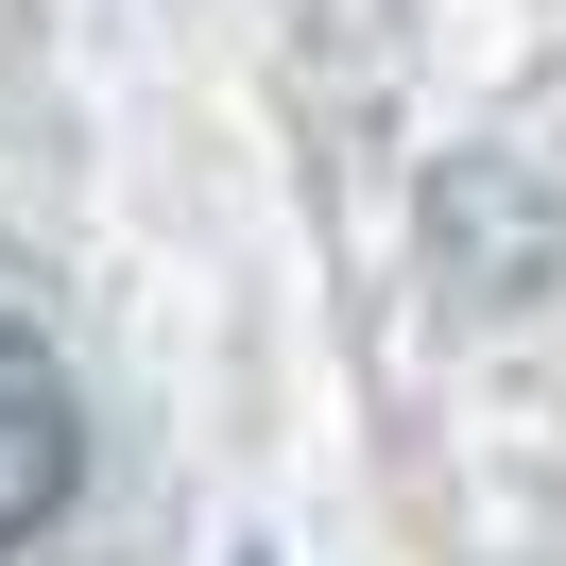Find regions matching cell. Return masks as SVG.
Segmentation results:
<instances>
[{
    "mask_svg": "<svg viewBox=\"0 0 566 566\" xmlns=\"http://www.w3.org/2000/svg\"><path fill=\"white\" fill-rule=\"evenodd\" d=\"M70 481H86V412H70V378H52V344L0 310V549H35V532L70 515Z\"/></svg>",
    "mask_w": 566,
    "mask_h": 566,
    "instance_id": "6da1fadb",
    "label": "cell"
}]
</instances>
